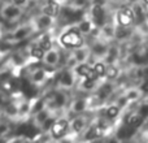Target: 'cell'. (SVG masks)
<instances>
[{"label":"cell","instance_id":"obj_1","mask_svg":"<svg viewBox=\"0 0 148 143\" xmlns=\"http://www.w3.org/2000/svg\"><path fill=\"white\" fill-rule=\"evenodd\" d=\"M61 43L68 47H79L82 46L83 41L77 31H69L61 36Z\"/></svg>","mask_w":148,"mask_h":143},{"label":"cell","instance_id":"obj_2","mask_svg":"<svg viewBox=\"0 0 148 143\" xmlns=\"http://www.w3.org/2000/svg\"><path fill=\"white\" fill-rule=\"evenodd\" d=\"M66 128H68V121L66 120H59L52 125L51 130H52L53 137L59 138V137H61L62 134H64V131L66 130Z\"/></svg>","mask_w":148,"mask_h":143},{"label":"cell","instance_id":"obj_3","mask_svg":"<svg viewBox=\"0 0 148 143\" xmlns=\"http://www.w3.org/2000/svg\"><path fill=\"white\" fill-rule=\"evenodd\" d=\"M77 72H78V74H81V76H84L87 79H92V81H95L97 77L96 72H95V69H91L90 67H87V65H79L78 69H77Z\"/></svg>","mask_w":148,"mask_h":143},{"label":"cell","instance_id":"obj_4","mask_svg":"<svg viewBox=\"0 0 148 143\" xmlns=\"http://www.w3.org/2000/svg\"><path fill=\"white\" fill-rule=\"evenodd\" d=\"M92 16H94V21L97 25H103L104 23V10L100 5H95L92 9Z\"/></svg>","mask_w":148,"mask_h":143},{"label":"cell","instance_id":"obj_5","mask_svg":"<svg viewBox=\"0 0 148 143\" xmlns=\"http://www.w3.org/2000/svg\"><path fill=\"white\" fill-rule=\"evenodd\" d=\"M133 18H134V16L129 14L126 10H120V12H118V22L122 26L130 25V23L133 22Z\"/></svg>","mask_w":148,"mask_h":143},{"label":"cell","instance_id":"obj_6","mask_svg":"<svg viewBox=\"0 0 148 143\" xmlns=\"http://www.w3.org/2000/svg\"><path fill=\"white\" fill-rule=\"evenodd\" d=\"M142 122H143V116H142V115H139V116L131 115V116H129V117H127V124H129V125H131V126H134V128L140 126Z\"/></svg>","mask_w":148,"mask_h":143},{"label":"cell","instance_id":"obj_7","mask_svg":"<svg viewBox=\"0 0 148 143\" xmlns=\"http://www.w3.org/2000/svg\"><path fill=\"white\" fill-rule=\"evenodd\" d=\"M44 13L48 16H56L57 13H59V5H57V3L51 1L46 8H44Z\"/></svg>","mask_w":148,"mask_h":143},{"label":"cell","instance_id":"obj_8","mask_svg":"<svg viewBox=\"0 0 148 143\" xmlns=\"http://www.w3.org/2000/svg\"><path fill=\"white\" fill-rule=\"evenodd\" d=\"M31 55H33L34 57H36V59H42L44 55V50L42 48V47H34V48L31 50Z\"/></svg>","mask_w":148,"mask_h":143},{"label":"cell","instance_id":"obj_9","mask_svg":"<svg viewBox=\"0 0 148 143\" xmlns=\"http://www.w3.org/2000/svg\"><path fill=\"white\" fill-rule=\"evenodd\" d=\"M61 82L64 85H66V86H70V85H72V77H70V74L68 73V72H65V73L61 74Z\"/></svg>","mask_w":148,"mask_h":143},{"label":"cell","instance_id":"obj_10","mask_svg":"<svg viewBox=\"0 0 148 143\" xmlns=\"http://www.w3.org/2000/svg\"><path fill=\"white\" fill-rule=\"evenodd\" d=\"M94 69H95V72H96L97 76H100V77L105 76V67L103 64H96Z\"/></svg>","mask_w":148,"mask_h":143},{"label":"cell","instance_id":"obj_11","mask_svg":"<svg viewBox=\"0 0 148 143\" xmlns=\"http://www.w3.org/2000/svg\"><path fill=\"white\" fill-rule=\"evenodd\" d=\"M40 47L44 50V51H48V50H51V42L48 41V38H47V36H44V38L42 39Z\"/></svg>","mask_w":148,"mask_h":143},{"label":"cell","instance_id":"obj_12","mask_svg":"<svg viewBox=\"0 0 148 143\" xmlns=\"http://www.w3.org/2000/svg\"><path fill=\"white\" fill-rule=\"evenodd\" d=\"M117 115H118V108L117 107H109V108H108V111H107V116H108V117L113 118V117H116Z\"/></svg>","mask_w":148,"mask_h":143},{"label":"cell","instance_id":"obj_13","mask_svg":"<svg viewBox=\"0 0 148 143\" xmlns=\"http://www.w3.org/2000/svg\"><path fill=\"white\" fill-rule=\"evenodd\" d=\"M105 74H107L109 78H114L117 76V69H114L113 67H109L108 69H105Z\"/></svg>","mask_w":148,"mask_h":143},{"label":"cell","instance_id":"obj_14","mask_svg":"<svg viewBox=\"0 0 148 143\" xmlns=\"http://www.w3.org/2000/svg\"><path fill=\"white\" fill-rule=\"evenodd\" d=\"M82 126H83V122H82V120H75L73 124V129L75 131H79L82 129Z\"/></svg>","mask_w":148,"mask_h":143},{"label":"cell","instance_id":"obj_15","mask_svg":"<svg viewBox=\"0 0 148 143\" xmlns=\"http://www.w3.org/2000/svg\"><path fill=\"white\" fill-rule=\"evenodd\" d=\"M56 60H57V55L56 54H49L48 55V57H47V61L49 63V64H55V63H56Z\"/></svg>","mask_w":148,"mask_h":143},{"label":"cell","instance_id":"obj_16","mask_svg":"<svg viewBox=\"0 0 148 143\" xmlns=\"http://www.w3.org/2000/svg\"><path fill=\"white\" fill-rule=\"evenodd\" d=\"M94 131H95V135L100 137V135H103V133H104V128H103V126H96V128L94 129Z\"/></svg>","mask_w":148,"mask_h":143},{"label":"cell","instance_id":"obj_17","mask_svg":"<svg viewBox=\"0 0 148 143\" xmlns=\"http://www.w3.org/2000/svg\"><path fill=\"white\" fill-rule=\"evenodd\" d=\"M65 103V98L62 96V95H56V104L57 105H62Z\"/></svg>","mask_w":148,"mask_h":143},{"label":"cell","instance_id":"obj_18","mask_svg":"<svg viewBox=\"0 0 148 143\" xmlns=\"http://www.w3.org/2000/svg\"><path fill=\"white\" fill-rule=\"evenodd\" d=\"M109 91H110V87H109V86L103 87V89H101V92H100V96H101V98L107 96V95L109 94Z\"/></svg>","mask_w":148,"mask_h":143},{"label":"cell","instance_id":"obj_19","mask_svg":"<svg viewBox=\"0 0 148 143\" xmlns=\"http://www.w3.org/2000/svg\"><path fill=\"white\" fill-rule=\"evenodd\" d=\"M81 30L82 31H86V33H87V31L90 30V23L88 22H82L81 23Z\"/></svg>","mask_w":148,"mask_h":143},{"label":"cell","instance_id":"obj_20","mask_svg":"<svg viewBox=\"0 0 148 143\" xmlns=\"http://www.w3.org/2000/svg\"><path fill=\"white\" fill-rule=\"evenodd\" d=\"M53 122H55L53 120H46V121H44V129H49V128H52Z\"/></svg>","mask_w":148,"mask_h":143},{"label":"cell","instance_id":"obj_21","mask_svg":"<svg viewBox=\"0 0 148 143\" xmlns=\"http://www.w3.org/2000/svg\"><path fill=\"white\" fill-rule=\"evenodd\" d=\"M139 112H140L142 116H148V105H143V107L140 108V111H139Z\"/></svg>","mask_w":148,"mask_h":143},{"label":"cell","instance_id":"obj_22","mask_svg":"<svg viewBox=\"0 0 148 143\" xmlns=\"http://www.w3.org/2000/svg\"><path fill=\"white\" fill-rule=\"evenodd\" d=\"M92 86H94V81H92V79H87V81L84 82V89H91Z\"/></svg>","mask_w":148,"mask_h":143},{"label":"cell","instance_id":"obj_23","mask_svg":"<svg viewBox=\"0 0 148 143\" xmlns=\"http://www.w3.org/2000/svg\"><path fill=\"white\" fill-rule=\"evenodd\" d=\"M126 35H127V31H126V30H118L117 31V38H123V36H126Z\"/></svg>","mask_w":148,"mask_h":143},{"label":"cell","instance_id":"obj_24","mask_svg":"<svg viewBox=\"0 0 148 143\" xmlns=\"http://www.w3.org/2000/svg\"><path fill=\"white\" fill-rule=\"evenodd\" d=\"M75 109H77V111H82V109H83V102H82V100L77 102V104H75Z\"/></svg>","mask_w":148,"mask_h":143},{"label":"cell","instance_id":"obj_25","mask_svg":"<svg viewBox=\"0 0 148 143\" xmlns=\"http://www.w3.org/2000/svg\"><path fill=\"white\" fill-rule=\"evenodd\" d=\"M42 107H43V102H38V104L34 108V112H39V111L42 109Z\"/></svg>","mask_w":148,"mask_h":143},{"label":"cell","instance_id":"obj_26","mask_svg":"<svg viewBox=\"0 0 148 143\" xmlns=\"http://www.w3.org/2000/svg\"><path fill=\"white\" fill-rule=\"evenodd\" d=\"M49 23V18H47V17H43L40 20V25H43V26H46V25H48Z\"/></svg>","mask_w":148,"mask_h":143},{"label":"cell","instance_id":"obj_27","mask_svg":"<svg viewBox=\"0 0 148 143\" xmlns=\"http://www.w3.org/2000/svg\"><path fill=\"white\" fill-rule=\"evenodd\" d=\"M142 91H143V92H148V79L144 82L143 85H142Z\"/></svg>","mask_w":148,"mask_h":143},{"label":"cell","instance_id":"obj_28","mask_svg":"<svg viewBox=\"0 0 148 143\" xmlns=\"http://www.w3.org/2000/svg\"><path fill=\"white\" fill-rule=\"evenodd\" d=\"M8 113H9V115H14V113H16V108L14 107H8Z\"/></svg>","mask_w":148,"mask_h":143},{"label":"cell","instance_id":"obj_29","mask_svg":"<svg viewBox=\"0 0 148 143\" xmlns=\"http://www.w3.org/2000/svg\"><path fill=\"white\" fill-rule=\"evenodd\" d=\"M39 120H40V121H44V120H46V113H42V115L39 116Z\"/></svg>","mask_w":148,"mask_h":143},{"label":"cell","instance_id":"obj_30","mask_svg":"<svg viewBox=\"0 0 148 143\" xmlns=\"http://www.w3.org/2000/svg\"><path fill=\"white\" fill-rule=\"evenodd\" d=\"M95 51L100 54V52H103V47H101V46H96V50H95Z\"/></svg>","mask_w":148,"mask_h":143},{"label":"cell","instance_id":"obj_31","mask_svg":"<svg viewBox=\"0 0 148 143\" xmlns=\"http://www.w3.org/2000/svg\"><path fill=\"white\" fill-rule=\"evenodd\" d=\"M26 0H14V3L16 4H22V3H25Z\"/></svg>","mask_w":148,"mask_h":143},{"label":"cell","instance_id":"obj_32","mask_svg":"<svg viewBox=\"0 0 148 143\" xmlns=\"http://www.w3.org/2000/svg\"><path fill=\"white\" fill-rule=\"evenodd\" d=\"M7 130V128H5V126H0V133H1V131H5Z\"/></svg>","mask_w":148,"mask_h":143},{"label":"cell","instance_id":"obj_33","mask_svg":"<svg viewBox=\"0 0 148 143\" xmlns=\"http://www.w3.org/2000/svg\"><path fill=\"white\" fill-rule=\"evenodd\" d=\"M146 79H148V69L146 70Z\"/></svg>","mask_w":148,"mask_h":143},{"label":"cell","instance_id":"obj_34","mask_svg":"<svg viewBox=\"0 0 148 143\" xmlns=\"http://www.w3.org/2000/svg\"><path fill=\"white\" fill-rule=\"evenodd\" d=\"M3 103V98H1V95H0V104Z\"/></svg>","mask_w":148,"mask_h":143},{"label":"cell","instance_id":"obj_35","mask_svg":"<svg viewBox=\"0 0 148 143\" xmlns=\"http://www.w3.org/2000/svg\"><path fill=\"white\" fill-rule=\"evenodd\" d=\"M144 1H146V3H147V4H148V0H144Z\"/></svg>","mask_w":148,"mask_h":143}]
</instances>
